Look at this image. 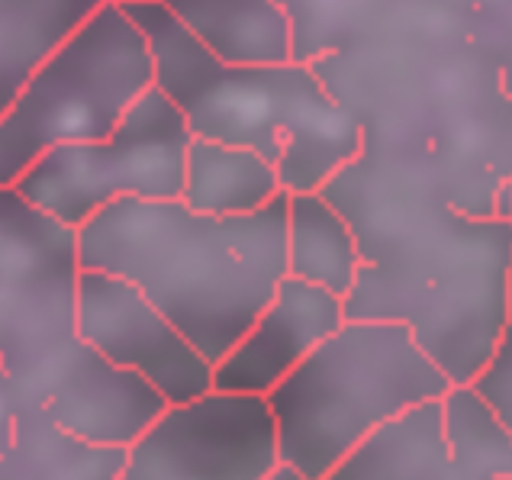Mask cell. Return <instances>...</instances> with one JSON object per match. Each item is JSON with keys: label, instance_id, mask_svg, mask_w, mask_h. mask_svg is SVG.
<instances>
[{"label": "cell", "instance_id": "obj_1", "mask_svg": "<svg viewBox=\"0 0 512 480\" xmlns=\"http://www.w3.org/2000/svg\"><path fill=\"white\" fill-rule=\"evenodd\" d=\"M78 255L136 284L216 368L287 278V194L248 216L120 200L78 229Z\"/></svg>", "mask_w": 512, "mask_h": 480}, {"label": "cell", "instance_id": "obj_2", "mask_svg": "<svg viewBox=\"0 0 512 480\" xmlns=\"http://www.w3.org/2000/svg\"><path fill=\"white\" fill-rule=\"evenodd\" d=\"M78 229L0 184V371L94 445L129 448L168 403L78 336Z\"/></svg>", "mask_w": 512, "mask_h": 480}, {"label": "cell", "instance_id": "obj_3", "mask_svg": "<svg viewBox=\"0 0 512 480\" xmlns=\"http://www.w3.org/2000/svg\"><path fill=\"white\" fill-rule=\"evenodd\" d=\"M149 39L155 87L194 139L242 145L274 165L284 194L319 191L355 152V136L284 65H226L171 17L162 0L123 4Z\"/></svg>", "mask_w": 512, "mask_h": 480}, {"label": "cell", "instance_id": "obj_4", "mask_svg": "<svg viewBox=\"0 0 512 480\" xmlns=\"http://www.w3.org/2000/svg\"><path fill=\"white\" fill-rule=\"evenodd\" d=\"M451 387L403 323L345 319L265 397L277 458L303 480H326L371 435Z\"/></svg>", "mask_w": 512, "mask_h": 480}, {"label": "cell", "instance_id": "obj_5", "mask_svg": "<svg viewBox=\"0 0 512 480\" xmlns=\"http://www.w3.org/2000/svg\"><path fill=\"white\" fill-rule=\"evenodd\" d=\"M152 87L149 39L123 4L104 0L0 116V184H17L58 145L107 139Z\"/></svg>", "mask_w": 512, "mask_h": 480}, {"label": "cell", "instance_id": "obj_6", "mask_svg": "<svg viewBox=\"0 0 512 480\" xmlns=\"http://www.w3.org/2000/svg\"><path fill=\"white\" fill-rule=\"evenodd\" d=\"M194 133L171 100L152 87L107 139L58 145L13 184L71 229L120 200H178Z\"/></svg>", "mask_w": 512, "mask_h": 480}, {"label": "cell", "instance_id": "obj_7", "mask_svg": "<svg viewBox=\"0 0 512 480\" xmlns=\"http://www.w3.org/2000/svg\"><path fill=\"white\" fill-rule=\"evenodd\" d=\"M277 468L265 397L213 394L168 410L126 448L116 480H268Z\"/></svg>", "mask_w": 512, "mask_h": 480}, {"label": "cell", "instance_id": "obj_8", "mask_svg": "<svg viewBox=\"0 0 512 480\" xmlns=\"http://www.w3.org/2000/svg\"><path fill=\"white\" fill-rule=\"evenodd\" d=\"M78 336L113 368L136 374L168 406L213 394V365L142 294L107 271L81 268Z\"/></svg>", "mask_w": 512, "mask_h": 480}, {"label": "cell", "instance_id": "obj_9", "mask_svg": "<svg viewBox=\"0 0 512 480\" xmlns=\"http://www.w3.org/2000/svg\"><path fill=\"white\" fill-rule=\"evenodd\" d=\"M345 300L323 287L287 278L232 352L213 368V390L268 397L300 361L345 323Z\"/></svg>", "mask_w": 512, "mask_h": 480}, {"label": "cell", "instance_id": "obj_10", "mask_svg": "<svg viewBox=\"0 0 512 480\" xmlns=\"http://www.w3.org/2000/svg\"><path fill=\"white\" fill-rule=\"evenodd\" d=\"M326 480H500L464 464L448 445L442 400L422 403L371 435ZM512 480V477H506Z\"/></svg>", "mask_w": 512, "mask_h": 480}, {"label": "cell", "instance_id": "obj_11", "mask_svg": "<svg viewBox=\"0 0 512 480\" xmlns=\"http://www.w3.org/2000/svg\"><path fill=\"white\" fill-rule=\"evenodd\" d=\"M123 461L126 448L78 439L39 400H29L0 458V480H116Z\"/></svg>", "mask_w": 512, "mask_h": 480}, {"label": "cell", "instance_id": "obj_12", "mask_svg": "<svg viewBox=\"0 0 512 480\" xmlns=\"http://www.w3.org/2000/svg\"><path fill=\"white\" fill-rule=\"evenodd\" d=\"M190 36L226 65H281L287 26L274 0H162Z\"/></svg>", "mask_w": 512, "mask_h": 480}, {"label": "cell", "instance_id": "obj_13", "mask_svg": "<svg viewBox=\"0 0 512 480\" xmlns=\"http://www.w3.org/2000/svg\"><path fill=\"white\" fill-rule=\"evenodd\" d=\"M284 194L271 162L242 145L194 139L187 149L181 200L207 216H248Z\"/></svg>", "mask_w": 512, "mask_h": 480}, {"label": "cell", "instance_id": "obj_14", "mask_svg": "<svg viewBox=\"0 0 512 480\" xmlns=\"http://www.w3.org/2000/svg\"><path fill=\"white\" fill-rule=\"evenodd\" d=\"M361 271L348 220L319 194H287V274L335 297H348Z\"/></svg>", "mask_w": 512, "mask_h": 480}, {"label": "cell", "instance_id": "obj_15", "mask_svg": "<svg viewBox=\"0 0 512 480\" xmlns=\"http://www.w3.org/2000/svg\"><path fill=\"white\" fill-rule=\"evenodd\" d=\"M104 0H0V116L29 75Z\"/></svg>", "mask_w": 512, "mask_h": 480}, {"label": "cell", "instance_id": "obj_16", "mask_svg": "<svg viewBox=\"0 0 512 480\" xmlns=\"http://www.w3.org/2000/svg\"><path fill=\"white\" fill-rule=\"evenodd\" d=\"M448 445L464 464L490 477H512V429L471 384L451 387L442 400Z\"/></svg>", "mask_w": 512, "mask_h": 480}, {"label": "cell", "instance_id": "obj_17", "mask_svg": "<svg viewBox=\"0 0 512 480\" xmlns=\"http://www.w3.org/2000/svg\"><path fill=\"white\" fill-rule=\"evenodd\" d=\"M480 397H484L496 416L512 429V271H509V300H506V326L496 342V352L490 358V365L477 374V381L471 384Z\"/></svg>", "mask_w": 512, "mask_h": 480}, {"label": "cell", "instance_id": "obj_18", "mask_svg": "<svg viewBox=\"0 0 512 480\" xmlns=\"http://www.w3.org/2000/svg\"><path fill=\"white\" fill-rule=\"evenodd\" d=\"M36 397H29L26 390L10 381V377L0 371V458L7 455V448L13 445V435H17V419H20V410ZM42 403V400H39Z\"/></svg>", "mask_w": 512, "mask_h": 480}, {"label": "cell", "instance_id": "obj_19", "mask_svg": "<svg viewBox=\"0 0 512 480\" xmlns=\"http://www.w3.org/2000/svg\"><path fill=\"white\" fill-rule=\"evenodd\" d=\"M268 480H303L297 471H290V468H284V464H281V468H277Z\"/></svg>", "mask_w": 512, "mask_h": 480}, {"label": "cell", "instance_id": "obj_20", "mask_svg": "<svg viewBox=\"0 0 512 480\" xmlns=\"http://www.w3.org/2000/svg\"><path fill=\"white\" fill-rule=\"evenodd\" d=\"M506 220H509V223H512V207H509V213H506Z\"/></svg>", "mask_w": 512, "mask_h": 480}]
</instances>
